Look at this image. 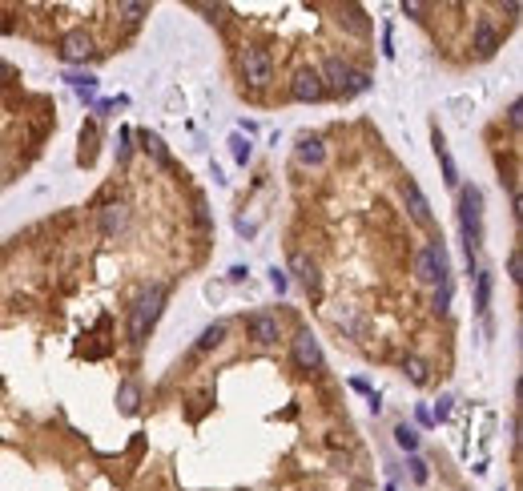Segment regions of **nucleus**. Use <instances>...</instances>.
<instances>
[{
	"label": "nucleus",
	"mask_w": 523,
	"mask_h": 491,
	"mask_svg": "<svg viewBox=\"0 0 523 491\" xmlns=\"http://www.w3.org/2000/svg\"><path fill=\"white\" fill-rule=\"evenodd\" d=\"M222 342H225V322H213V327L201 330V339H198V346H193V351L206 354V351H213V346H222Z\"/></svg>",
	"instance_id": "22"
},
{
	"label": "nucleus",
	"mask_w": 523,
	"mask_h": 491,
	"mask_svg": "<svg viewBox=\"0 0 523 491\" xmlns=\"http://www.w3.org/2000/svg\"><path fill=\"white\" fill-rule=\"evenodd\" d=\"M270 286H274L278 294H286V270H278L274 266V270H270Z\"/></svg>",
	"instance_id": "33"
},
{
	"label": "nucleus",
	"mask_w": 523,
	"mask_h": 491,
	"mask_svg": "<svg viewBox=\"0 0 523 491\" xmlns=\"http://www.w3.org/2000/svg\"><path fill=\"white\" fill-rule=\"evenodd\" d=\"M117 16L129 21V25H137V21L150 16V4H145V0H117Z\"/></svg>",
	"instance_id": "21"
},
{
	"label": "nucleus",
	"mask_w": 523,
	"mask_h": 491,
	"mask_svg": "<svg viewBox=\"0 0 523 491\" xmlns=\"http://www.w3.org/2000/svg\"><path fill=\"white\" fill-rule=\"evenodd\" d=\"M165 298H169V286L153 282V286H145V290L137 294V303L129 306V342H133V346H141V342L150 339L153 322L162 318Z\"/></svg>",
	"instance_id": "1"
},
{
	"label": "nucleus",
	"mask_w": 523,
	"mask_h": 491,
	"mask_svg": "<svg viewBox=\"0 0 523 491\" xmlns=\"http://www.w3.org/2000/svg\"><path fill=\"white\" fill-rule=\"evenodd\" d=\"M198 222L201 226H210V214H206V202H201V198H198Z\"/></svg>",
	"instance_id": "36"
},
{
	"label": "nucleus",
	"mask_w": 523,
	"mask_h": 491,
	"mask_svg": "<svg viewBox=\"0 0 523 491\" xmlns=\"http://www.w3.org/2000/svg\"><path fill=\"white\" fill-rule=\"evenodd\" d=\"M4 81H13V69H9V64L0 61V85H4Z\"/></svg>",
	"instance_id": "37"
},
{
	"label": "nucleus",
	"mask_w": 523,
	"mask_h": 491,
	"mask_svg": "<svg viewBox=\"0 0 523 491\" xmlns=\"http://www.w3.org/2000/svg\"><path fill=\"white\" fill-rule=\"evenodd\" d=\"M57 49H61V61H69V64L89 61V57H93V37H89L85 28H69Z\"/></svg>",
	"instance_id": "11"
},
{
	"label": "nucleus",
	"mask_w": 523,
	"mask_h": 491,
	"mask_svg": "<svg viewBox=\"0 0 523 491\" xmlns=\"http://www.w3.org/2000/svg\"><path fill=\"white\" fill-rule=\"evenodd\" d=\"M411 479L415 483H427V479H431V463H427V459H419V455H411Z\"/></svg>",
	"instance_id": "27"
},
{
	"label": "nucleus",
	"mask_w": 523,
	"mask_h": 491,
	"mask_svg": "<svg viewBox=\"0 0 523 491\" xmlns=\"http://www.w3.org/2000/svg\"><path fill=\"white\" fill-rule=\"evenodd\" d=\"M447 415H451V395H443V399L435 403V411H431V423H443Z\"/></svg>",
	"instance_id": "29"
},
{
	"label": "nucleus",
	"mask_w": 523,
	"mask_h": 491,
	"mask_svg": "<svg viewBox=\"0 0 523 491\" xmlns=\"http://www.w3.org/2000/svg\"><path fill=\"white\" fill-rule=\"evenodd\" d=\"M403 13H407V16H415V21H419V13H423V4H415V0H403Z\"/></svg>",
	"instance_id": "35"
},
{
	"label": "nucleus",
	"mask_w": 523,
	"mask_h": 491,
	"mask_svg": "<svg viewBox=\"0 0 523 491\" xmlns=\"http://www.w3.org/2000/svg\"><path fill=\"white\" fill-rule=\"evenodd\" d=\"M246 330L258 346H274V342L282 339V318H278L274 310H254V315L246 318Z\"/></svg>",
	"instance_id": "6"
},
{
	"label": "nucleus",
	"mask_w": 523,
	"mask_h": 491,
	"mask_svg": "<svg viewBox=\"0 0 523 491\" xmlns=\"http://www.w3.org/2000/svg\"><path fill=\"white\" fill-rule=\"evenodd\" d=\"M125 226H129V205L113 202V205H105V210H101V234H105V238L121 234Z\"/></svg>",
	"instance_id": "16"
},
{
	"label": "nucleus",
	"mask_w": 523,
	"mask_h": 491,
	"mask_svg": "<svg viewBox=\"0 0 523 491\" xmlns=\"http://www.w3.org/2000/svg\"><path fill=\"white\" fill-rule=\"evenodd\" d=\"M129 141H133V129H121V149H117V162H129V149H133V145H129Z\"/></svg>",
	"instance_id": "31"
},
{
	"label": "nucleus",
	"mask_w": 523,
	"mask_h": 491,
	"mask_svg": "<svg viewBox=\"0 0 523 491\" xmlns=\"http://www.w3.org/2000/svg\"><path fill=\"white\" fill-rule=\"evenodd\" d=\"M403 202H407V210H411V218L419 222V226H431V222H435V218H431V202L423 198V189H419L415 177L403 181Z\"/></svg>",
	"instance_id": "13"
},
{
	"label": "nucleus",
	"mask_w": 523,
	"mask_h": 491,
	"mask_svg": "<svg viewBox=\"0 0 523 491\" xmlns=\"http://www.w3.org/2000/svg\"><path fill=\"white\" fill-rule=\"evenodd\" d=\"M415 419H419L423 427H431V407H423V403H419V407H415Z\"/></svg>",
	"instance_id": "34"
},
{
	"label": "nucleus",
	"mask_w": 523,
	"mask_h": 491,
	"mask_svg": "<svg viewBox=\"0 0 523 491\" xmlns=\"http://www.w3.org/2000/svg\"><path fill=\"white\" fill-rule=\"evenodd\" d=\"M447 274H451V266H447L443 242H431V246H423V250L415 254V278H419L423 286H439Z\"/></svg>",
	"instance_id": "5"
},
{
	"label": "nucleus",
	"mask_w": 523,
	"mask_h": 491,
	"mask_svg": "<svg viewBox=\"0 0 523 491\" xmlns=\"http://www.w3.org/2000/svg\"><path fill=\"white\" fill-rule=\"evenodd\" d=\"M237 69H242V81L249 89H266L274 81V57H270V49H262V45H246Z\"/></svg>",
	"instance_id": "4"
},
{
	"label": "nucleus",
	"mask_w": 523,
	"mask_h": 491,
	"mask_svg": "<svg viewBox=\"0 0 523 491\" xmlns=\"http://www.w3.org/2000/svg\"><path fill=\"white\" fill-rule=\"evenodd\" d=\"M471 49L479 52V57H495V49H499V28H495V21L491 16H479L475 21V33H471Z\"/></svg>",
	"instance_id": "12"
},
{
	"label": "nucleus",
	"mask_w": 523,
	"mask_h": 491,
	"mask_svg": "<svg viewBox=\"0 0 523 491\" xmlns=\"http://www.w3.org/2000/svg\"><path fill=\"white\" fill-rule=\"evenodd\" d=\"M294 157H298L302 165H322L326 162V145L318 133H302L298 145H294Z\"/></svg>",
	"instance_id": "15"
},
{
	"label": "nucleus",
	"mask_w": 523,
	"mask_h": 491,
	"mask_svg": "<svg viewBox=\"0 0 523 491\" xmlns=\"http://www.w3.org/2000/svg\"><path fill=\"white\" fill-rule=\"evenodd\" d=\"M294 363H298V371H306V375H314V371H322V346H318V339H314V330L302 327L298 334H294Z\"/></svg>",
	"instance_id": "7"
},
{
	"label": "nucleus",
	"mask_w": 523,
	"mask_h": 491,
	"mask_svg": "<svg viewBox=\"0 0 523 491\" xmlns=\"http://www.w3.org/2000/svg\"><path fill=\"white\" fill-rule=\"evenodd\" d=\"M234 230L242 234V238H254V234H258V222H254V218H237Z\"/></svg>",
	"instance_id": "30"
},
{
	"label": "nucleus",
	"mask_w": 523,
	"mask_h": 491,
	"mask_svg": "<svg viewBox=\"0 0 523 491\" xmlns=\"http://www.w3.org/2000/svg\"><path fill=\"white\" fill-rule=\"evenodd\" d=\"M290 270H294V278L302 282V290H306L310 298H322V274H318V262H314L310 254L294 250L290 254Z\"/></svg>",
	"instance_id": "9"
},
{
	"label": "nucleus",
	"mask_w": 523,
	"mask_h": 491,
	"mask_svg": "<svg viewBox=\"0 0 523 491\" xmlns=\"http://www.w3.org/2000/svg\"><path fill=\"white\" fill-rule=\"evenodd\" d=\"M395 443H399L407 455H415V451H419V431L407 427V423H399V427H395Z\"/></svg>",
	"instance_id": "24"
},
{
	"label": "nucleus",
	"mask_w": 523,
	"mask_h": 491,
	"mask_svg": "<svg viewBox=\"0 0 523 491\" xmlns=\"http://www.w3.org/2000/svg\"><path fill=\"white\" fill-rule=\"evenodd\" d=\"M431 141H435V157H439V165H443V181H447L451 189H459V165H455V157H451L447 137H443V129L439 125H435V133H431Z\"/></svg>",
	"instance_id": "14"
},
{
	"label": "nucleus",
	"mask_w": 523,
	"mask_h": 491,
	"mask_svg": "<svg viewBox=\"0 0 523 491\" xmlns=\"http://www.w3.org/2000/svg\"><path fill=\"white\" fill-rule=\"evenodd\" d=\"M451 294H455V286H451V278H443V282L435 286V298H431L435 315H447V310H451Z\"/></svg>",
	"instance_id": "23"
},
{
	"label": "nucleus",
	"mask_w": 523,
	"mask_h": 491,
	"mask_svg": "<svg viewBox=\"0 0 523 491\" xmlns=\"http://www.w3.org/2000/svg\"><path fill=\"white\" fill-rule=\"evenodd\" d=\"M330 322H334V330H342L347 339H366V330H371V322H366V315H362L359 306H334L330 310Z\"/></svg>",
	"instance_id": "10"
},
{
	"label": "nucleus",
	"mask_w": 523,
	"mask_h": 491,
	"mask_svg": "<svg viewBox=\"0 0 523 491\" xmlns=\"http://www.w3.org/2000/svg\"><path fill=\"white\" fill-rule=\"evenodd\" d=\"M290 97L302 105H314V101H322L326 97V85H322V77H318V69H298L294 73V81H290Z\"/></svg>",
	"instance_id": "8"
},
{
	"label": "nucleus",
	"mask_w": 523,
	"mask_h": 491,
	"mask_svg": "<svg viewBox=\"0 0 523 491\" xmlns=\"http://www.w3.org/2000/svg\"><path fill=\"white\" fill-rule=\"evenodd\" d=\"M117 407H121V415H137L141 387L133 383V378H125V383H121V390H117Z\"/></svg>",
	"instance_id": "18"
},
{
	"label": "nucleus",
	"mask_w": 523,
	"mask_h": 491,
	"mask_svg": "<svg viewBox=\"0 0 523 491\" xmlns=\"http://www.w3.org/2000/svg\"><path fill=\"white\" fill-rule=\"evenodd\" d=\"M230 145H234V162H242V165H246L249 157H254V145H249L246 137H230Z\"/></svg>",
	"instance_id": "28"
},
{
	"label": "nucleus",
	"mask_w": 523,
	"mask_h": 491,
	"mask_svg": "<svg viewBox=\"0 0 523 491\" xmlns=\"http://www.w3.org/2000/svg\"><path fill=\"white\" fill-rule=\"evenodd\" d=\"M459 226H463V246H467V266L475 274V250L483 246V189L479 186L459 189Z\"/></svg>",
	"instance_id": "2"
},
{
	"label": "nucleus",
	"mask_w": 523,
	"mask_h": 491,
	"mask_svg": "<svg viewBox=\"0 0 523 491\" xmlns=\"http://www.w3.org/2000/svg\"><path fill=\"white\" fill-rule=\"evenodd\" d=\"M318 77H322L326 93H334V97H359V93L371 89V77L359 73V69H350L342 57H330V61L318 69Z\"/></svg>",
	"instance_id": "3"
},
{
	"label": "nucleus",
	"mask_w": 523,
	"mask_h": 491,
	"mask_svg": "<svg viewBox=\"0 0 523 491\" xmlns=\"http://www.w3.org/2000/svg\"><path fill=\"white\" fill-rule=\"evenodd\" d=\"M507 274H511V282H523V250L519 246L507 254Z\"/></svg>",
	"instance_id": "26"
},
{
	"label": "nucleus",
	"mask_w": 523,
	"mask_h": 491,
	"mask_svg": "<svg viewBox=\"0 0 523 491\" xmlns=\"http://www.w3.org/2000/svg\"><path fill=\"white\" fill-rule=\"evenodd\" d=\"M403 371H407V378H411L415 387H427V383H431V363L419 359V354H407V359H403Z\"/></svg>",
	"instance_id": "19"
},
{
	"label": "nucleus",
	"mask_w": 523,
	"mask_h": 491,
	"mask_svg": "<svg viewBox=\"0 0 523 491\" xmlns=\"http://www.w3.org/2000/svg\"><path fill=\"white\" fill-rule=\"evenodd\" d=\"M93 157H97V125L81 129V162L93 165Z\"/></svg>",
	"instance_id": "25"
},
{
	"label": "nucleus",
	"mask_w": 523,
	"mask_h": 491,
	"mask_svg": "<svg viewBox=\"0 0 523 491\" xmlns=\"http://www.w3.org/2000/svg\"><path fill=\"white\" fill-rule=\"evenodd\" d=\"M519 121H523V105H519V101H511V105H507V125H511V129H519Z\"/></svg>",
	"instance_id": "32"
},
{
	"label": "nucleus",
	"mask_w": 523,
	"mask_h": 491,
	"mask_svg": "<svg viewBox=\"0 0 523 491\" xmlns=\"http://www.w3.org/2000/svg\"><path fill=\"white\" fill-rule=\"evenodd\" d=\"M137 141H141V149L150 153L157 165H169V153H165V141L157 137V133H150V129H137Z\"/></svg>",
	"instance_id": "20"
},
{
	"label": "nucleus",
	"mask_w": 523,
	"mask_h": 491,
	"mask_svg": "<svg viewBox=\"0 0 523 491\" xmlns=\"http://www.w3.org/2000/svg\"><path fill=\"white\" fill-rule=\"evenodd\" d=\"M491 290H495L491 270H475V310L479 315H487V306H491Z\"/></svg>",
	"instance_id": "17"
}]
</instances>
